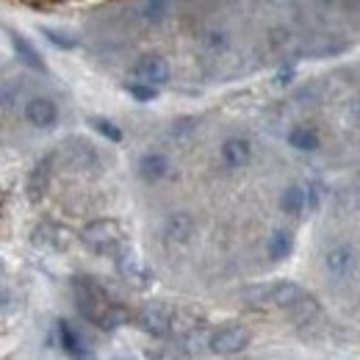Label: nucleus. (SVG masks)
Segmentation results:
<instances>
[{
  "mask_svg": "<svg viewBox=\"0 0 360 360\" xmlns=\"http://www.w3.org/2000/svg\"><path fill=\"white\" fill-rule=\"evenodd\" d=\"M78 238L97 255H114L120 244H125V230L117 219H94L78 233Z\"/></svg>",
  "mask_w": 360,
  "mask_h": 360,
  "instance_id": "obj_1",
  "label": "nucleus"
},
{
  "mask_svg": "<svg viewBox=\"0 0 360 360\" xmlns=\"http://www.w3.org/2000/svg\"><path fill=\"white\" fill-rule=\"evenodd\" d=\"M72 291H75V302H78V311L84 319H89L91 324H97L103 314L114 305L108 291L94 280V277H75L72 283Z\"/></svg>",
  "mask_w": 360,
  "mask_h": 360,
  "instance_id": "obj_2",
  "label": "nucleus"
},
{
  "mask_svg": "<svg viewBox=\"0 0 360 360\" xmlns=\"http://www.w3.org/2000/svg\"><path fill=\"white\" fill-rule=\"evenodd\" d=\"M114 266L120 271V277H122L125 283H131L134 288H147V285L155 280L153 269L139 258V252H136L134 247H128V244H120V247H117V252H114Z\"/></svg>",
  "mask_w": 360,
  "mask_h": 360,
  "instance_id": "obj_3",
  "label": "nucleus"
},
{
  "mask_svg": "<svg viewBox=\"0 0 360 360\" xmlns=\"http://www.w3.org/2000/svg\"><path fill=\"white\" fill-rule=\"evenodd\" d=\"M252 341V333L244 327V324H225L219 330L211 333L208 338V349L214 355H222V358H230V355H238L250 347Z\"/></svg>",
  "mask_w": 360,
  "mask_h": 360,
  "instance_id": "obj_4",
  "label": "nucleus"
},
{
  "mask_svg": "<svg viewBox=\"0 0 360 360\" xmlns=\"http://www.w3.org/2000/svg\"><path fill=\"white\" fill-rule=\"evenodd\" d=\"M172 319H175V311L167 302H147L144 308H139L136 324L155 338H167L172 335Z\"/></svg>",
  "mask_w": 360,
  "mask_h": 360,
  "instance_id": "obj_5",
  "label": "nucleus"
},
{
  "mask_svg": "<svg viewBox=\"0 0 360 360\" xmlns=\"http://www.w3.org/2000/svg\"><path fill=\"white\" fill-rule=\"evenodd\" d=\"M134 78L141 81V84H150V86H164V84L172 78L169 61H167L164 56L147 53V56H141L134 64Z\"/></svg>",
  "mask_w": 360,
  "mask_h": 360,
  "instance_id": "obj_6",
  "label": "nucleus"
},
{
  "mask_svg": "<svg viewBox=\"0 0 360 360\" xmlns=\"http://www.w3.org/2000/svg\"><path fill=\"white\" fill-rule=\"evenodd\" d=\"M53 164H56V153H50L45 158H39L34 164V169L28 172V180H25V194L31 202H39L50 188V178H53Z\"/></svg>",
  "mask_w": 360,
  "mask_h": 360,
  "instance_id": "obj_7",
  "label": "nucleus"
},
{
  "mask_svg": "<svg viewBox=\"0 0 360 360\" xmlns=\"http://www.w3.org/2000/svg\"><path fill=\"white\" fill-rule=\"evenodd\" d=\"M31 241L37 244V247H45V250H53V252H67L70 247H72V241H75V236L67 230V227L61 225H39L34 233H31Z\"/></svg>",
  "mask_w": 360,
  "mask_h": 360,
  "instance_id": "obj_8",
  "label": "nucleus"
},
{
  "mask_svg": "<svg viewBox=\"0 0 360 360\" xmlns=\"http://www.w3.org/2000/svg\"><path fill=\"white\" fill-rule=\"evenodd\" d=\"M56 344L67 352V355H72V358H89V344H86V338L78 333V327L75 324H70L67 319H58L56 321Z\"/></svg>",
  "mask_w": 360,
  "mask_h": 360,
  "instance_id": "obj_9",
  "label": "nucleus"
},
{
  "mask_svg": "<svg viewBox=\"0 0 360 360\" xmlns=\"http://www.w3.org/2000/svg\"><path fill=\"white\" fill-rule=\"evenodd\" d=\"M22 114H25V120H28L34 128H39V131L53 128L56 120H58V108H56V103H53L50 97H31V100L25 103Z\"/></svg>",
  "mask_w": 360,
  "mask_h": 360,
  "instance_id": "obj_10",
  "label": "nucleus"
},
{
  "mask_svg": "<svg viewBox=\"0 0 360 360\" xmlns=\"http://www.w3.org/2000/svg\"><path fill=\"white\" fill-rule=\"evenodd\" d=\"M194 217L188 211H172L164 222V238L172 244H188L194 236Z\"/></svg>",
  "mask_w": 360,
  "mask_h": 360,
  "instance_id": "obj_11",
  "label": "nucleus"
},
{
  "mask_svg": "<svg viewBox=\"0 0 360 360\" xmlns=\"http://www.w3.org/2000/svg\"><path fill=\"white\" fill-rule=\"evenodd\" d=\"M67 161H70L72 169H81V172L100 167V158H97L94 147L84 139H70L67 141Z\"/></svg>",
  "mask_w": 360,
  "mask_h": 360,
  "instance_id": "obj_12",
  "label": "nucleus"
},
{
  "mask_svg": "<svg viewBox=\"0 0 360 360\" xmlns=\"http://www.w3.org/2000/svg\"><path fill=\"white\" fill-rule=\"evenodd\" d=\"M222 161H225L227 167H233V169L247 167L252 161V144H250V139H244V136H230V139H225V144H222Z\"/></svg>",
  "mask_w": 360,
  "mask_h": 360,
  "instance_id": "obj_13",
  "label": "nucleus"
},
{
  "mask_svg": "<svg viewBox=\"0 0 360 360\" xmlns=\"http://www.w3.org/2000/svg\"><path fill=\"white\" fill-rule=\"evenodd\" d=\"M324 269L330 271L333 277H347L349 271L355 269V250L349 244H338L324 255Z\"/></svg>",
  "mask_w": 360,
  "mask_h": 360,
  "instance_id": "obj_14",
  "label": "nucleus"
},
{
  "mask_svg": "<svg viewBox=\"0 0 360 360\" xmlns=\"http://www.w3.org/2000/svg\"><path fill=\"white\" fill-rule=\"evenodd\" d=\"M167 175H169V158L164 153L153 150V153H144L139 158V178L141 180L155 183V180L167 178Z\"/></svg>",
  "mask_w": 360,
  "mask_h": 360,
  "instance_id": "obj_15",
  "label": "nucleus"
},
{
  "mask_svg": "<svg viewBox=\"0 0 360 360\" xmlns=\"http://www.w3.org/2000/svg\"><path fill=\"white\" fill-rule=\"evenodd\" d=\"M8 39H11V45H14L17 58H20L25 67H31V70H37V72H47V64H45V58H42V53L31 45V42H28L22 34L11 31V34H8Z\"/></svg>",
  "mask_w": 360,
  "mask_h": 360,
  "instance_id": "obj_16",
  "label": "nucleus"
},
{
  "mask_svg": "<svg viewBox=\"0 0 360 360\" xmlns=\"http://www.w3.org/2000/svg\"><path fill=\"white\" fill-rule=\"evenodd\" d=\"M280 208L288 217H302L308 211V186L305 183H294L280 194Z\"/></svg>",
  "mask_w": 360,
  "mask_h": 360,
  "instance_id": "obj_17",
  "label": "nucleus"
},
{
  "mask_svg": "<svg viewBox=\"0 0 360 360\" xmlns=\"http://www.w3.org/2000/svg\"><path fill=\"white\" fill-rule=\"evenodd\" d=\"M294 252V233L291 230H274L266 241V255L271 261H285Z\"/></svg>",
  "mask_w": 360,
  "mask_h": 360,
  "instance_id": "obj_18",
  "label": "nucleus"
},
{
  "mask_svg": "<svg viewBox=\"0 0 360 360\" xmlns=\"http://www.w3.org/2000/svg\"><path fill=\"white\" fill-rule=\"evenodd\" d=\"M288 144H291L294 150H300V153H316L319 144H321V139H319V134H316L314 128L297 125V128L288 134Z\"/></svg>",
  "mask_w": 360,
  "mask_h": 360,
  "instance_id": "obj_19",
  "label": "nucleus"
},
{
  "mask_svg": "<svg viewBox=\"0 0 360 360\" xmlns=\"http://www.w3.org/2000/svg\"><path fill=\"white\" fill-rule=\"evenodd\" d=\"M169 8H172V0H141L139 17L144 22H161V20H167Z\"/></svg>",
  "mask_w": 360,
  "mask_h": 360,
  "instance_id": "obj_20",
  "label": "nucleus"
},
{
  "mask_svg": "<svg viewBox=\"0 0 360 360\" xmlns=\"http://www.w3.org/2000/svg\"><path fill=\"white\" fill-rule=\"evenodd\" d=\"M122 324H128V311L122 308V305H111L105 314H103V319L97 321V327L100 330H105V333H111V330H117V327H122Z\"/></svg>",
  "mask_w": 360,
  "mask_h": 360,
  "instance_id": "obj_21",
  "label": "nucleus"
},
{
  "mask_svg": "<svg viewBox=\"0 0 360 360\" xmlns=\"http://www.w3.org/2000/svg\"><path fill=\"white\" fill-rule=\"evenodd\" d=\"M42 34L47 37V42L56 47H61V50H75V47L81 45V39L78 37H72V34H67V31H56V28H42Z\"/></svg>",
  "mask_w": 360,
  "mask_h": 360,
  "instance_id": "obj_22",
  "label": "nucleus"
},
{
  "mask_svg": "<svg viewBox=\"0 0 360 360\" xmlns=\"http://www.w3.org/2000/svg\"><path fill=\"white\" fill-rule=\"evenodd\" d=\"M89 125L100 136H105L108 141H122V128H120V125H114V122H111V120H105V117H91Z\"/></svg>",
  "mask_w": 360,
  "mask_h": 360,
  "instance_id": "obj_23",
  "label": "nucleus"
},
{
  "mask_svg": "<svg viewBox=\"0 0 360 360\" xmlns=\"http://www.w3.org/2000/svg\"><path fill=\"white\" fill-rule=\"evenodd\" d=\"M128 94H131L134 100H139V103H150V100L158 97V86H150V84L134 81V84H128Z\"/></svg>",
  "mask_w": 360,
  "mask_h": 360,
  "instance_id": "obj_24",
  "label": "nucleus"
},
{
  "mask_svg": "<svg viewBox=\"0 0 360 360\" xmlns=\"http://www.w3.org/2000/svg\"><path fill=\"white\" fill-rule=\"evenodd\" d=\"M294 75H297L294 64H283V67L274 72V84H277V86H288V84L294 81Z\"/></svg>",
  "mask_w": 360,
  "mask_h": 360,
  "instance_id": "obj_25",
  "label": "nucleus"
},
{
  "mask_svg": "<svg viewBox=\"0 0 360 360\" xmlns=\"http://www.w3.org/2000/svg\"><path fill=\"white\" fill-rule=\"evenodd\" d=\"M205 45L211 50H225L230 42H227V34H222V31H208L205 34Z\"/></svg>",
  "mask_w": 360,
  "mask_h": 360,
  "instance_id": "obj_26",
  "label": "nucleus"
},
{
  "mask_svg": "<svg viewBox=\"0 0 360 360\" xmlns=\"http://www.w3.org/2000/svg\"><path fill=\"white\" fill-rule=\"evenodd\" d=\"M0 211H3V194H0Z\"/></svg>",
  "mask_w": 360,
  "mask_h": 360,
  "instance_id": "obj_27",
  "label": "nucleus"
},
{
  "mask_svg": "<svg viewBox=\"0 0 360 360\" xmlns=\"http://www.w3.org/2000/svg\"><path fill=\"white\" fill-rule=\"evenodd\" d=\"M0 274H3V261H0Z\"/></svg>",
  "mask_w": 360,
  "mask_h": 360,
  "instance_id": "obj_28",
  "label": "nucleus"
},
{
  "mask_svg": "<svg viewBox=\"0 0 360 360\" xmlns=\"http://www.w3.org/2000/svg\"><path fill=\"white\" fill-rule=\"evenodd\" d=\"M324 3H333V0H324Z\"/></svg>",
  "mask_w": 360,
  "mask_h": 360,
  "instance_id": "obj_29",
  "label": "nucleus"
}]
</instances>
